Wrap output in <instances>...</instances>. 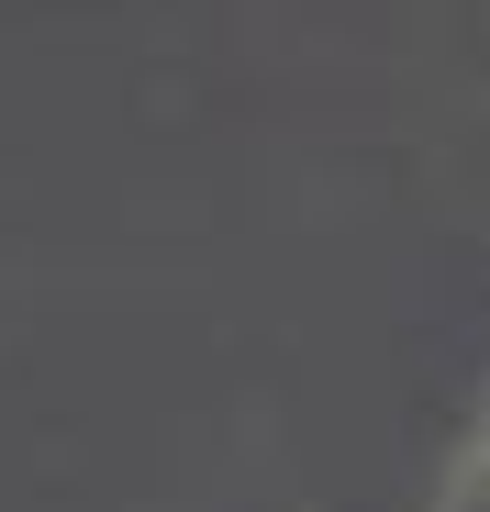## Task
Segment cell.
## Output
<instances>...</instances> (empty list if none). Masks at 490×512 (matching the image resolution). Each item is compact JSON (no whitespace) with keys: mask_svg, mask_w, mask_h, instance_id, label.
I'll list each match as a JSON object with an SVG mask.
<instances>
[{"mask_svg":"<svg viewBox=\"0 0 490 512\" xmlns=\"http://www.w3.org/2000/svg\"><path fill=\"white\" fill-rule=\"evenodd\" d=\"M435 512H490V401H479V423L457 435V457L435 479Z\"/></svg>","mask_w":490,"mask_h":512,"instance_id":"cell-1","label":"cell"}]
</instances>
